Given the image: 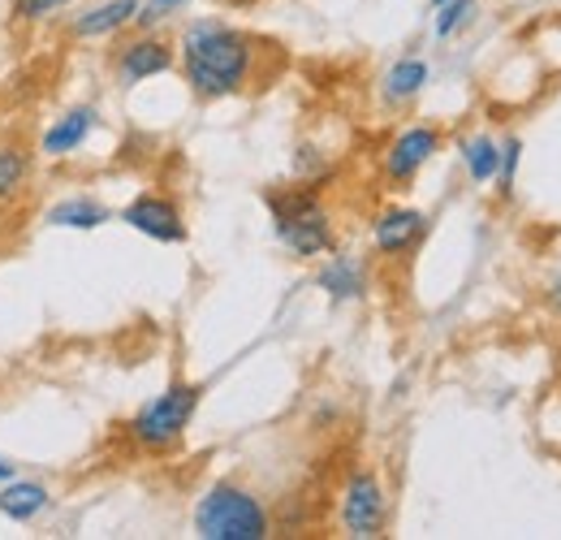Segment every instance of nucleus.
Returning a JSON list of instances; mask_svg holds the SVG:
<instances>
[{
  "instance_id": "obj_2",
  "label": "nucleus",
  "mask_w": 561,
  "mask_h": 540,
  "mask_svg": "<svg viewBox=\"0 0 561 540\" xmlns=\"http://www.w3.org/2000/svg\"><path fill=\"white\" fill-rule=\"evenodd\" d=\"M268 212H273V229H277L280 247L298 260H316L329 256L337 234H333V216L320 203L316 187H280L264 195Z\"/></svg>"
},
{
  "instance_id": "obj_16",
  "label": "nucleus",
  "mask_w": 561,
  "mask_h": 540,
  "mask_svg": "<svg viewBox=\"0 0 561 540\" xmlns=\"http://www.w3.org/2000/svg\"><path fill=\"white\" fill-rule=\"evenodd\" d=\"M427 78H432L427 61H420V57H402L398 66L385 74V100H389V104H407V100H415L423 87H427Z\"/></svg>"
},
{
  "instance_id": "obj_1",
  "label": "nucleus",
  "mask_w": 561,
  "mask_h": 540,
  "mask_svg": "<svg viewBox=\"0 0 561 540\" xmlns=\"http://www.w3.org/2000/svg\"><path fill=\"white\" fill-rule=\"evenodd\" d=\"M255 40L225 26V22H191L178 40V61L186 74V87L199 95V100H225V95H238L251 87L255 78Z\"/></svg>"
},
{
  "instance_id": "obj_19",
  "label": "nucleus",
  "mask_w": 561,
  "mask_h": 540,
  "mask_svg": "<svg viewBox=\"0 0 561 540\" xmlns=\"http://www.w3.org/2000/svg\"><path fill=\"white\" fill-rule=\"evenodd\" d=\"M518 160H523V143H518V138H505V143H501V165H496V178H492L501 195H510V191H514Z\"/></svg>"
},
{
  "instance_id": "obj_18",
  "label": "nucleus",
  "mask_w": 561,
  "mask_h": 540,
  "mask_svg": "<svg viewBox=\"0 0 561 540\" xmlns=\"http://www.w3.org/2000/svg\"><path fill=\"white\" fill-rule=\"evenodd\" d=\"M471 9H476V0H445V4H436V22H432V31H436L440 40H449V35L471 18Z\"/></svg>"
},
{
  "instance_id": "obj_14",
  "label": "nucleus",
  "mask_w": 561,
  "mask_h": 540,
  "mask_svg": "<svg viewBox=\"0 0 561 540\" xmlns=\"http://www.w3.org/2000/svg\"><path fill=\"white\" fill-rule=\"evenodd\" d=\"M44 221H48L53 229H82V234H91V229L108 225L113 212L100 200H91V195H70V200L53 203V207L44 212Z\"/></svg>"
},
{
  "instance_id": "obj_7",
  "label": "nucleus",
  "mask_w": 561,
  "mask_h": 540,
  "mask_svg": "<svg viewBox=\"0 0 561 540\" xmlns=\"http://www.w3.org/2000/svg\"><path fill=\"white\" fill-rule=\"evenodd\" d=\"M178 66V48L151 31H139L135 40H126L117 53H113V74L122 87H139L156 74H169Z\"/></svg>"
},
{
  "instance_id": "obj_5",
  "label": "nucleus",
  "mask_w": 561,
  "mask_h": 540,
  "mask_svg": "<svg viewBox=\"0 0 561 540\" xmlns=\"http://www.w3.org/2000/svg\"><path fill=\"white\" fill-rule=\"evenodd\" d=\"M389 519V497L376 472H354L342 488V528L354 540H371L385 532Z\"/></svg>"
},
{
  "instance_id": "obj_11",
  "label": "nucleus",
  "mask_w": 561,
  "mask_h": 540,
  "mask_svg": "<svg viewBox=\"0 0 561 540\" xmlns=\"http://www.w3.org/2000/svg\"><path fill=\"white\" fill-rule=\"evenodd\" d=\"M142 0H100L91 4L87 13H78L70 22L73 40H108V35H122L126 26H135V13H139Z\"/></svg>"
},
{
  "instance_id": "obj_24",
  "label": "nucleus",
  "mask_w": 561,
  "mask_h": 540,
  "mask_svg": "<svg viewBox=\"0 0 561 540\" xmlns=\"http://www.w3.org/2000/svg\"><path fill=\"white\" fill-rule=\"evenodd\" d=\"M436 4H445V0H432V9H436Z\"/></svg>"
},
{
  "instance_id": "obj_4",
  "label": "nucleus",
  "mask_w": 561,
  "mask_h": 540,
  "mask_svg": "<svg viewBox=\"0 0 561 540\" xmlns=\"http://www.w3.org/2000/svg\"><path fill=\"white\" fill-rule=\"evenodd\" d=\"M199 403H204V385L173 381L164 394L147 398V403L135 410V419H130V437H135V446L147 450V454H164V450H173V446L186 437V428H191V419H195Z\"/></svg>"
},
{
  "instance_id": "obj_3",
  "label": "nucleus",
  "mask_w": 561,
  "mask_h": 540,
  "mask_svg": "<svg viewBox=\"0 0 561 540\" xmlns=\"http://www.w3.org/2000/svg\"><path fill=\"white\" fill-rule=\"evenodd\" d=\"M268 510L264 502L242 484H211L195 506V532L204 540H264L268 537Z\"/></svg>"
},
{
  "instance_id": "obj_17",
  "label": "nucleus",
  "mask_w": 561,
  "mask_h": 540,
  "mask_svg": "<svg viewBox=\"0 0 561 540\" xmlns=\"http://www.w3.org/2000/svg\"><path fill=\"white\" fill-rule=\"evenodd\" d=\"M462 165H467V178L476 187H484L496 178V165H501V143L489 135H471L462 138Z\"/></svg>"
},
{
  "instance_id": "obj_21",
  "label": "nucleus",
  "mask_w": 561,
  "mask_h": 540,
  "mask_svg": "<svg viewBox=\"0 0 561 540\" xmlns=\"http://www.w3.org/2000/svg\"><path fill=\"white\" fill-rule=\"evenodd\" d=\"M70 4L73 0H13V13L22 22H44V18H53V13L70 9Z\"/></svg>"
},
{
  "instance_id": "obj_20",
  "label": "nucleus",
  "mask_w": 561,
  "mask_h": 540,
  "mask_svg": "<svg viewBox=\"0 0 561 540\" xmlns=\"http://www.w3.org/2000/svg\"><path fill=\"white\" fill-rule=\"evenodd\" d=\"M191 0H142L139 13H135V26L139 31H151L156 22H164V18H173L178 9H186Z\"/></svg>"
},
{
  "instance_id": "obj_10",
  "label": "nucleus",
  "mask_w": 561,
  "mask_h": 540,
  "mask_svg": "<svg viewBox=\"0 0 561 540\" xmlns=\"http://www.w3.org/2000/svg\"><path fill=\"white\" fill-rule=\"evenodd\" d=\"M95 126H100V109L95 104H73L61 117H53V126L39 135V156L66 160V156H73L87 138L95 135Z\"/></svg>"
},
{
  "instance_id": "obj_13",
  "label": "nucleus",
  "mask_w": 561,
  "mask_h": 540,
  "mask_svg": "<svg viewBox=\"0 0 561 540\" xmlns=\"http://www.w3.org/2000/svg\"><path fill=\"white\" fill-rule=\"evenodd\" d=\"M320 290L333 299V303H354V299H363L367 294V272H363V265L354 260V256H329V265L320 269Z\"/></svg>"
},
{
  "instance_id": "obj_15",
  "label": "nucleus",
  "mask_w": 561,
  "mask_h": 540,
  "mask_svg": "<svg viewBox=\"0 0 561 540\" xmlns=\"http://www.w3.org/2000/svg\"><path fill=\"white\" fill-rule=\"evenodd\" d=\"M31 182V151L13 138H0V203H13Z\"/></svg>"
},
{
  "instance_id": "obj_8",
  "label": "nucleus",
  "mask_w": 561,
  "mask_h": 540,
  "mask_svg": "<svg viewBox=\"0 0 561 540\" xmlns=\"http://www.w3.org/2000/svg\"><path fill=\"white\" fill-rule=\"evenodd\" d=\"M122 221L135 234L151 238V243H164V247H182L186 243V216H182V207L169 200V195L147 191L139 200H130L122 207Z\"/></svg>"
},
{
  "instance_id": "obj_6",
  "label": "nucleus",
  "mask_w": 561,
  "mask_h": 540,
  "mask_svg": "<svg viewBox=\"0 0 561 540\" xmlns=\"http://www.w3.org/2000/svg\"><path fill=\"white\" fill-rule=\"evenodd\" d=\"M440 151V131L436 126H407L402 135H393V143L380 156V173L389 187H407L420 178V169Z\"/></svg>"
},
{
  "instance_id": "obj_9",
  "label": "nucleus",
  "mask_w": 561,
  "mask_h": 540,
  "mask_svg": "<svg viewBox=\"0 0 561 540\" xmlns=\"http://www.w3.org/2000/svg\"><path fill=\"white\" fill-rule=\"evenodd\" d=\"M427 234V216L420 207H385L376 221H371V247L385 256V260H402L411 256Z\"/></svg>"
},
{
  "instance_id": "obj_12",
  "label": "nucleus",
  "mask_w": 561,
  "mask_h": 540,
  "mask_svg": "<svg viewBox=\"0 0 561 540\" xmlns=\"http://www.w3.org/2000/svg\"><path fill=\"white\" fill-rule=\"evenodd\" d=\"M48 506H53V493H48L44 480H22V475H13V480L0 484V515H4L9 524H31V519H39Z\"/></svg>"
},
{
  "instance_id": "obj_23",
  "label": "nucleus",
  "mask_w": 561,
  "mask_h": 540,
  "mask_svg": "<svg viewBox=\"0 0 561 540\" xmlns=\"http://www.w3.org/2000/svg\"><path fill=\"white\" fill-rule=\"evenodd\" d=\"M13 475H18V468H13L9 459H0V484H4V480H13Z\"/></svg>"
},
{
  "instance_id": "obj_22",
  "label": "nucleus",
  "mask_w": 561,
  "mask_h": 540,
  "mask_svg": "<svg viewBox=\"0 0 561 540\" xmlns=\"http://www.w3.org/2000/svg\"><path fill=\"white\" fill-rule=\"evenodd\" d=\"M545 299H549V307L561 316V265L553 269V277H549V285H545Z\"/></svg>"
}]
</instances>
